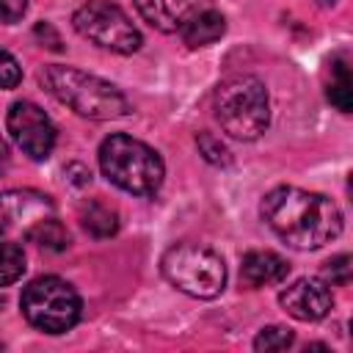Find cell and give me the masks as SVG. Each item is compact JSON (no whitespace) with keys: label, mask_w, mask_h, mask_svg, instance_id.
<instances>
[{"label":"cell","mask_w":353,"mask_h":353,"mask_svg":"<svg viewBox=\"0 0 353 353\" xmlns=\"http://www.w3.org/2000/svg\"><path fill=\"white\" fill-rule=\"evenodd\" d=\"M262 218L287 245L298 251L323 248L342 232V212L328 196L292 185H279L265 193Z\"/></svg>","instance_id":"6da1fadb"},{"label":"cell","mask_w":353,"mask_h":353,"mask_svg":"<svg viewBox=\"0 0 353 353\" xmlns=\"http://www.w3.org/2000/svg\"><path fill=\"white\" fill-rule=\"evenodd\" d=\"M41 85L66 108H72L77 116L94 119V121H108V119H121L130 113L127 97L108 80L88 74L74 66L63 63H50L39 72Z\"/></svg>","instance_id":"7a4b0ae2"},{"label":"cell","mask_w":353,"mask_h":353,"mask_svg":"<svg viewBox=\"0 0 353 353\" xmlns=\"http://www.w3.org/2000/svg\"><path fill=\"white\" fill-rule=\"evenodd\" d=\"M99 168L108 182L132 196H154L165 176L160 154L143 141L130 138L124 132H113L102 141Z\"/></svg>","instance_id":"3957f363"},{"label":"cell","mask_w":353,"mask_h":353,"mask_svg":"<svg viewBox=\"0 0 353 353\" xmlns=\"http://www.w3.org/2000/svg\"><path fill=\"white\" fill-rule=\"evenodd\" d=\"M215 119L229 138H259L270 121V102L262 80L251 74H234L223 80L215 91Z\"/></svg>","instance_id":"277c9868"},{"label":"cell","mask_w":353,"mask_h":353,"mask_svg":"<svg viewBox=\"0 0 353 353\" xmlns=\"http://www.w3.org/2000/svg\"><path fill=\"white\" fill-rule=\"evenodd\" d=\"M163 276L168 279L171 287H176L179 292L199 298V301H210L218 298L223 284H226V265L223 259L204 245L196 243H176L163 254Z\"/></svg>","instance_id":"5b68a950"},{"label":"cell","mask_w":353,"mask_h":353,"mask_svg":"<svg viewBox=\"0 0 353 353\" xmlns=\"http://www.w3.org/2000/svg\"><path fill=\"white\" fill-rule=\"evenodd\" d=\"M19 309L33 328L44 334H63L80 320V295L69 281L41 276L22 290Z\"/></svg>","instance_id":"8992f818"},{"label":"cell","mask_w":353,"mask_h":353,"mask_svg":"<svg viewBox=\"0 0 353 353\" xmlns=\"http://www.w3.org/2000/svg\"><path fill=\"white\" fill-rule=\"evenodd\" d=\"M74 30L102 50L130 55L141 47V30L110 0H88L72 17Z\"/></svg>","instance_id":"52a82bcc"},{"label":"cell","mask_w":353,"mask_h":353,"mask_svg":"<svg viewBox=\"0 0 353 353\" xmlns=\"http://www.w3.org/2000/svg\"><path fill=\"white\" fill-rule=\"evenodd\" d=\"M6 127L14 138V143L30 157V160H47L55 146V127L50 116L28 99H19L8 108Z\"/></svg>","instance_id":"ba28073f"},{"label":"cell","mask_w":353,"mask_h":353,"mask_svg":"<svg viewBox=\"0 0 353 353\" xmlns=\"http://www.w3.org/2000/svg\"><path fill=\"white\" fill-rule=\"evenodd\" d=\"M55 215V201L39 190H3L0 193V240L25 237L41 221Z\"/></svg>","instance_id":"9c48e42d"},{"label":"cell","mask_w":353,"mask_h":353,"mask_svg":"<svg viewBox=\"0 0 353 353\" xmlns=\"http://www.w3.org/2000/svg\"><path fill=\"white\" fill-rule=\"evenodd\" d=\"M279 303L290 317H295L301 323H314L331 312L334 295H331L328 284L320 279H298L281 290Z\"/></svg>","instance_id":"30bf717a"},{"label":"cell","mask_w":353,"mask_h":353,"mask_svg":"<svg viewBox=\"0 0 353 353\" xmlns=\"http://www.w3.org/2000/svg\"><path fill=\"white\" fill-rule=\"evenodd\" d=\"M210 6L212 0H135L138 14L163 33H179L199 11Z\"/></svg>","instance_id":"8fae6325"},{"label":"cell","mask_w":353,"mask_h":353,"mask_svg":"<svg viewBox=\"0 0 353 353\" xmlns=\"http://www.w3.org/2000/svg\"><path fill=\"white\" fill-rule=\"evenodd\" d=\"M290 273V265L284 256H279L276 251H248L243 254V265H240V276L251 284V287H268V284H281Z\"/></svg>","instance_id":"7c38bea8"},{"label":"cell","mask_w":353,"mask_h":353,"mask_svg":"<svg viewBox=\"0 0 353 353\" xmlns=\"http://www.w3.org/2000/svg\"><path fill=\"white\" fill-rule=\"evenodd\" d=\"M223 33H226V19H223V14L215 11L212 6L204 8V11H199V14L179 30V36H182V41H185L188 47H207V44L218 41Z\"/></svg>","instance_id":"4fadbf2b"},{"label":"cell","mask_w":353,"mask_h":353,"mask_svg":"<svg viewBox=\"0 0 353 353\" xmlns=\"http://www.w3.org/2000/svg\"><path fill=\"white\" fill-rule=\"evenodd\" d=\"M80 223L83 229L97 237V240H108L119 232V215L113 207L102 204V201H88L80 207Z\"/></svg>","instance_id":"5bb4252c"},{"label":"cell","mask_w":353,"mask_h":353,"mask_svg":"<svg viewBox=\"0 0 353 353\" xmlns=\"http://www.w3.org/2000/svg\"><path fill=\"white\" fill-rule=\"evenodd\" d=\"M328 99L342 113H350V108H353V83H350V69H347V61L345 58L334 61V66H331Z\"/></svg>","instance_id":"9a60e30c"},{"label":"cell","mask_w":353,"mask_h":353,"mask_svg":"<svg viewBox=\"0 0 353 353\" xmlns=\"http://www.w3.org/2000/svg\"><path fill=\"white\" fill-rule=\"evenodd\" d=\"M28 240H33L36 245H41V248H47V251H63V248H69V243H72L69 232L63 229V223H61L55 215L47 218V221H41L39 226H33V232L28 234Z\"/></svg>","instance_id":"2e32d148"},{"label":"cell","mask_w":353,"mask_h":353,"mask_svg":"<svg viewBox=\"0 0 353 353\" xmlns=\"http://www.w3.org/2000/svg\"><path fill=\"white\" fill-rule=\"evenodd\" d=\"M25 273V251L17 240H0V287L14 284Z\"/></svg>","instance_id":"e0dca14e"},{"label":"cell","mask_w":353,"mask_h":353,"mask_svg":"<svg viewBox=\"0 0 353 353\" xmlns=\"http://www.w3.org/2000/svg\"><path fill=\"white\" fill-rule=\"evenodd\" d=\"M295 342V334L287 325H268L256 334L254 350H287Z\"/></svg>","instance_id":"ac0fdd59"},{"label":"cell","mask_w":353,"mask_h":353,"mask_svg":"<svg viewBox=\"0 0 353 353\" xmlns=\"http://www.w3.org/2000/svg\"><path fill=\"white\" fill-rule=\"evenodd\" d=\"M196 143H199V152L204 154L207 163H212V165H229V163H232V154H229V149L223 146V141H221L218 135H212V132H199V135H196Z\"/></svg>","instance_id":"d6986e66"},{"label":"cell","mask_w":353,"mask_h":353,"mask_svg":"<svg viewBox=\"0 0 353 353\" xmlns=\"http://www.w3.org/2000/svg\"><path fill=\"white\" fill-rule=\"evenodd\" d=\"M323 281H325V284H339V287H345V284L350 281V256H347V254L331 256V259L323 265Z\"/></svg>","instance_id":"ffe728a7"},{"label":"cell","mask_w":353,"mask_h":353,"mask_svg":"<svg viewBox=\"0 0 353 353\" xmlns=\"http://www.w3.org/2000/svg\"><path fill=\"white\" fill-rule=\"evenodd\" d=\"M22 80V69L17 58L6 50H0V88H17Z\"/></svg>","instance_id":"44dd1931"},{"label":"cell","mask_w":353,"mask_h":353,"mask_svg":"<svg viewBox=\"0 0 353 353\" xmlns=\"http://www.w3.org/2000/svg\"><path fill=\"white\" fill-rule=\"evenodd\" d=\"M28 0H0V25H14L25 17Z\"/></svg>","instance_id":"7402d4cb"},{"label":"cell","mask_w":353,"mask_h":353,"mask_svg":"<svg viewBox=\"0 0 353 353\" xmlns=\"http://www.w3.org/2000/svg\"><path fill=\"white\" fill-rule=\"evenodd\" d=\"M6 163H8V146H6V141L0 138V174H3V168H6Z\"/></svg>","instance_id":"603a6c76"},{"label":"cell","mask_w":353,"mask_h":353,"mask_svg":"<svg viewBox=\"0 0 353 353\" xmlns=\"http://www.w3.org/2000/svg\"><path fill=\"white\" fill-rule=\"evenodd\" d=\"M0 347H3V345H0Z\"/></svg>","instance_id":"cb8c5ba5"}]
</instances>
